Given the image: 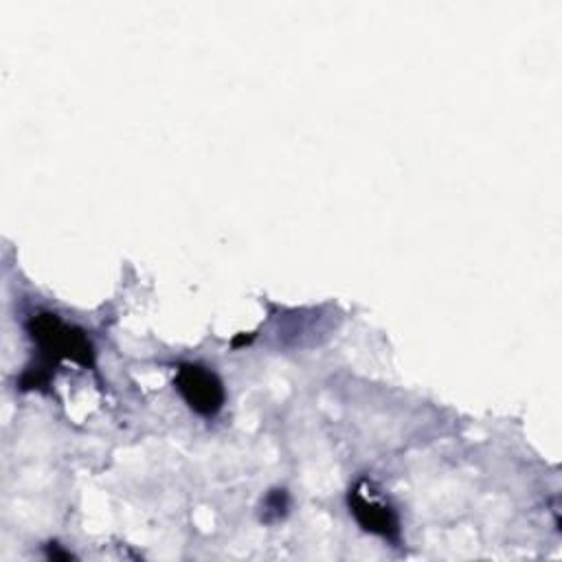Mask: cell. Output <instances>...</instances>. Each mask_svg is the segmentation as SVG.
I'll return each instance as SVG.
<instances>
[{"mask_svg": "<svg viewBox=\"0 0 562 562\" xmlns=\"http://www.w3.org/2000/svg\"><path fill=\"white\" fill-rule=\"evenodd\" d=\"M173 384L182 400L202 417H213L224 406V384L206 367L195 362H184L176 369Z\"/></svg>", "mask_w": 562, "mask_h": 562, "instance_id": "obj_2", "label": "cell"}, {"mask_svg": "<svg viewBox=\"0 0 562 562\" xmlns=\"http://www.w3.org/2000/svg\"><path fill=\"white\" fill-rule=\"evenodd\" d=\"M26 331L42 353L53 362L72 360L81 367L94 364V349L86 331L66 325L57 314H33L26 323Z\"/></svg>", "mask_w": 562, "mask_h": 562, "instance_id": "obj_1", "label": "cell"}, {"mask_svg": "<svg viewBox=\"0 0 562 562\" xmlns=\"http://www.w3.org/2000/svg\"><path fill=\"white\" fill-rule=\"evenodd\" d=\"M288 492L285 490H272L268 492V496L263 498V512H261V520L263 522H277L285 516L288 512Z\"/></svg>", "mask_w": 562, "mask_h": 562, "instance_id": "obj_4", "label": "cell"}, {"mask_svg": "<svg viewBox=\"0 0 562 562\" xmlns=\"http://www.w3.org/2000/svg\"><path fill=\"white\" fill-rule=\"evenodd\" d=\"M347 503H349V512L353 514V518L364 531L393 542L400 538V520L395 509L373 494L371 483L367 479L358 481L349 490Z\"/></svg>", "mask_w": 562, "mask_h": 562, "instance_id": "obj_3", "label": "cell"}]
</instances>
